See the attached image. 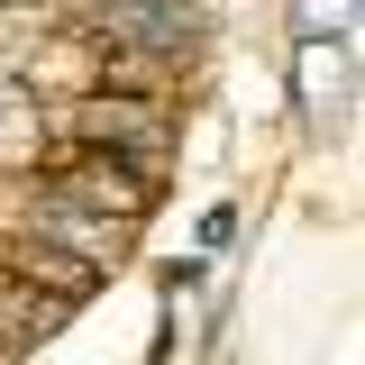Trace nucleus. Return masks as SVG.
<instances>
[{"label": "nucleus", "mask_w": 365, "mask_h": 365, "mask_svg": "<svg viewBox=\"0 0 365 365\" xmlns=\"http://www.w3.org/2000/svg\"><path fill=\"white\" fill-rule=\"evenodd\" d=\"M228 237H237V210H228V201H220V210L201 220V247H228Z\"/></svg>", "instance_id": "1"}]
</instances>
